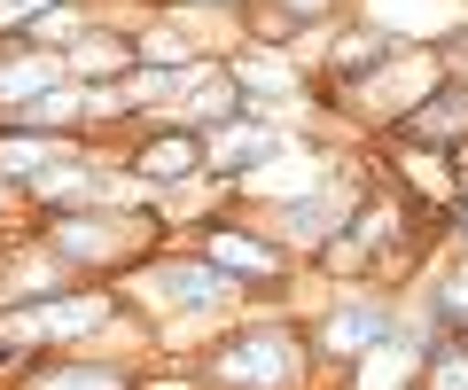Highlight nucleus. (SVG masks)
<instances>
[{
	"instance_id": "obj_1",
	"label": "nucleus",
	"mask_w": 468,
	"mask_h": 390,
	"mask_svg": "<svg viewBox=\"0 0 468 390\" xmlns=\"http://www.w3.org/2000/svg\"><path fill=\"white\" fill-rule=\"evenodd\" d=\"M180 164H196V141H156L149 149V172H180Z\"/></svg>"
}]
</instances>
